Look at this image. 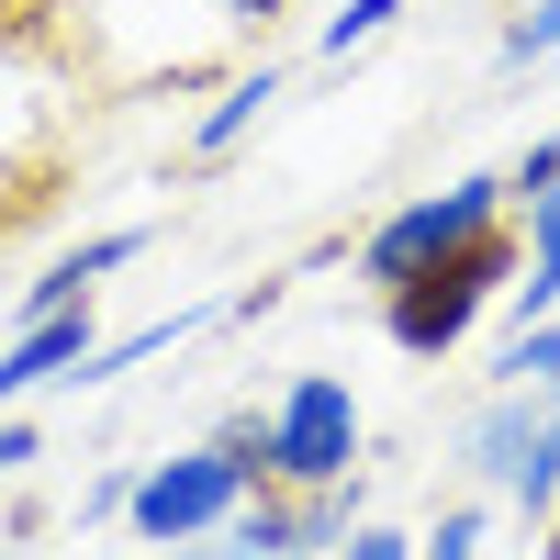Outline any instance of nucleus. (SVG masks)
Here are the masks:
<instances>
[{
    "label": "nucleus",
    "instance_id": "obj_8",
    "mask_svg": "<svg viewBox=\"0 0 560 560\" xmlns=\"http://www.w3.org/2000/svg\"><path fill=\"white\" fill-rule=\"evenodd\" d=\"M280 90H292V79H280V57H258V68H236V79H224L213 102H202V124H191V158H236L247 135H258V124L280 113Z\"/></svg>",
    "mask_w": 560,
    "mask_h": 560
},
{
    "label": "nucleus",
    "instance_id": "obj_9",
    "mask_svg": "<svg viewBox=\"0 0 560 560\" xmlns=\"http://www.w3.org/2000/svg\"><path fill=\"white\" fill-rule=\"evenodd\" d=\"M504 314H516V325H549V314H560V213H527V224H516V280H504Z\"/></svg>",
    "mask_w": 560,
    "mask_h": 560
},
{
    "label": "nucleus",
    "instance_id": "obj_7",
    "mask_svg": "<svg viewBox=\"0 0 560 560\" xmlns=\"http://www.w3.org/2000/svg\"><path fill=\"white\" fill-rule=\"evenodd\" d=\"M147 258V224H102V236H79L68 258H45L34 280H23V325H45V314H79L90 292H102L113 269H135Z\"/></svg>",
    "mask_w": 560,
    "mask_h": 560
},
{
    "label": "nucleus",
    "instance_id": "obj_13",
    "mask_svg": "<svg viewBox=\"0 0 560 560\" xmlns=\"http://www.w3.org/2000/svg\"><path fill=\"white\" fill-rule=\"evenodd\" d=\"M504 213H560V135H538V147L516 158V168H504Z\"/></svg>",
    "mask_w": 560,
    "mask_h": 560
},
{
    "label": "nucleus",
    "instance_id": "obj_1",
    "mask_svg": "<svg viewBox=\"0 0 560 560\" xmlns=\"http://www.w3.org/2000/svg\"><path fill=\"white\" fill-rule=\"evenodd\" d=\"M459 471L493 516H560V370L549 382H493L471 415H459Z\"/></svg>",
    "mask_w": 560,
    "mask_h": 560
},
{
    "label": "nucleus",
    "instance_id": "obj_6",
    "mask_svg": "<svg viewBox=\"0 0 560 560\" xmlns=\"http://www.w3.org/2000/svg\"><path fill=\"white\" fill-rule=\"evenodd\" d=\"M90 348H102L90 303H79V314H45V325H12V348H0V415H23L34 393L79 382V370H90Z\"/></svg>",
    "mask_w": 560,
    "mask_h": 560
},
{
    "label": "nucleus",
    "instance_id": "obj_2",
    "mask_svg": "<svg viewBox=\"0 0 560 560\" xmlns=\"http://www.w3.org/2000/svg\"><path fill=\"white\" fill-rule=\"evenodd\" d=\"M247 448H258L269 493H337L370 459V415H359V393L337 382V370H292V382L247 415Z\"/></svg>",
    "mask_w": 560,
    "mask_h": 560
},
{
    "label": "nucleus",
    "instance_id": "obj_12",
    "mask_svg": "<svg viewBox=\"0 0 560 560\" xmlns=\"http://www.w3.org/2000/svg\"><path fill=\"white\" fill-rule=\"evenodd\" d=\"M493 57H504V68H549V57H560V0H516L504 34H493Z\"/></svg>",
    "mask_w": 560,
    "mask_h": 560
},
{
    "label": "nucleus",
    "instance_id": "obj_10",
    "mask_svg": "<svg viewBox=\"0 0 560 560\" xmlns=\"http://www.w3.org/2000/svg\"><path fill=\"white\" fill-rule=\"evenodd\" d=\"M393 23H404V0H337V12L314 23V57H337V68H348V57H370Z\"/></svg>",
    "mask_w": 560,
    "mask_h": 560
},
{
    "label": "nucleus",
    "instance_id": "obj_5",
    "mask_svg": "<svg viewBox=\"0 0 560 560\" xmlns=\"http://www.w3.org/2000/svg\"><path fill=\"white\" fill-rule=\"evenodd\" d=\"M504 280H516V224L504 236H482V247H459V258H438L427 280H404V292H382V337L404 348V359H459L471 348V325L504 303Z\"/></svg>",
    "mask_w": 560,
    "mask_h": 560
},
{
    "label": "nucleus",
    "instance_id": "obj_18",
    "mask_svg": "<svg viewBox=\"0 0 560 560\" xmlns=\"http://www.w3.org/2000/svg\"><path fill=\"white\" fill-rule=\"evenodd\" d=\"M124 504H135V459H113V471H102V482L79 493V527H102V516H124Z\"/></svg>",
    "mask_w": 560,
    "mask_h": 560
},
{
    "label": "nucleus",
    "instance_id": "obj_19",
    "mask_svg": "<svg viewBox=\"0 0 560 560\" xmlns=\"http://www.w3.org/2000/svg\"><path fill=\"white\" fill-rule=\"evenodd\" d=\"M147 560H280V549H258V538H236V527H213V538H191V549H147Z\"/></svg>",
    "mask_w": 560,
    "mask_h": 560
},
{
    "label": "nucleus",
    "instance_id": "obj_11",
    "mask_svg": "<svg viewBox=\"0 0 560 560\" xmlns=\"http://www.w3.org/2000/svg\"><path fill=\"white\" fill-rule=\"evenodd\" d=\"M482 538H493V504L459 493V504H438V516L415 527V560H482Z\"/></svg>",
    "mask_w": 560,
    "mask_h": 560
},
{
    "label": "nucleus",
    "instance_id": "obj_15",
    "mask_svg": "<svg viewBox=\"0 0 560 560\" xmlns=\"http://www.w3.org/2000/svg\"><path fill=\"white\" fill-rule=\"evenodd\" d=\"M325 560H415V527H382V516H359Z\"/></svg>",
    "mask_w": 560,
    "mask_h": 560
},
{
    "label": "nucleus",
    "instance_id": "obj_17",
    "mask_svg": "<svg viewBox=\"0 0 560 560\" xmlns=\"http://www.w3.org/2000/svg\"><path fill=\"white\" fill-rule=\"evenodd\" d=\"M280 12H292V0H202V23H213V34H269Z\"/></svg>",
    "mask_w": 560,
    "mask_h": 560
},
{
    "label": "nucleus",
    "instance_id": "obj_4",
    "mask_svg": "<svg viewBox=\"0 0 560 560\" xmlns=\"http://www.w3.org/2000/svg\"><path fill=\"white\" fill-rule=\"evenodd\" d=\"M504 168H471V179H448V191H415V202H393L382 224L359 236V280L370 292H404V280H427L438 258H459V247H482V236H504Z\"/></svg>",
    "mask_w": 560,
    "mask_h": 560
},
{
    "label": "nucleus",
    "instance_id": "obj_3",
    "mask_svg": "<svg viewBox=\"0 0 560 560\" xmlns=\"http://www.w3.org/2000/svg\"><path fill=\"white\" fill-rule=\"evenodd\" d=\"M247 493H269V482H258V448H247V415H236V427H213V438L168 448V459H135L124 527L147 538V549H191V538H213V527H236Z\"/></svg>",
    "mask_w": 560,
    "mask_h": 560
},
{
    "label": "nucleus",
    "instance_id": "obj_14",
    "mask_svg": "<svg viewBox=\"0 0 560 560\" xmlns=\"http://www.w3.org/2000/svg\"><path fill=\"white\" fill-rule=\"evenodd\" d=\"M23 179H34V147H23V135H12V102H0V224H12V213L34 202Z\"/></svg>",
    "mask_w": 560,
    "mask_h": 560
},
{
    "label": "nucleus",
    "instance_id": "obj_16",
    "mask_svg": "<svg viewBox=\"0 0 560 560\" xmlns=\"http://www.w3.org/2000/svg\"><path fill=\"white\" fill-rule=\"evenodd\" d=\"M34 459H45V427L34 415H0V482H23Z\"/></svg>",
    "mask_w": 560,
    "mask_h": 560
}]
</instances>
